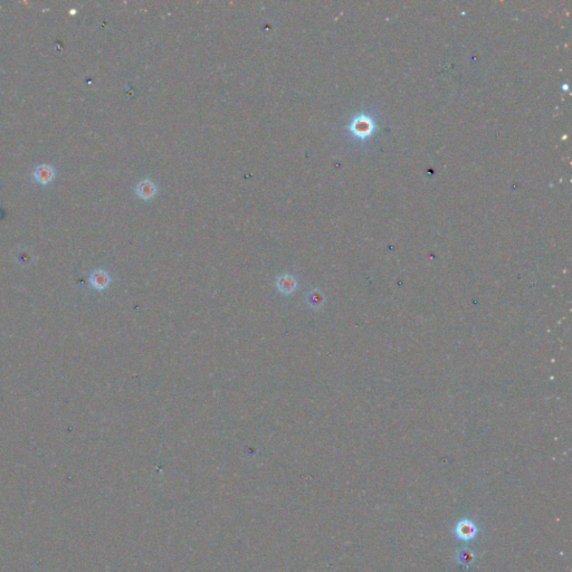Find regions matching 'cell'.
Wrapping results in <instances>:
<instances>
[{"mask_svg": "<svg viewBox=\"0 0 572 572\" xmlns=\"http://www.w3.org/2000/svg\"><path fill=\"white\" fill-rule=\"evenodd\" d=\"M33 176L38 184L46 186L51 184L55 178V169L50 165H39L35 168Z\"/></svg>", "mask_w": 572, "mask_h": 572, "instance_id": "1", "label": "cell"}, {"mask_svg": "<svg viewBox=\"0 0 572 572\" xmlns=\"http://www.w3.org/2000/svg\"><path fill=\"white\" fill-rule=\"evenodd\" d=\"M156 188H155V185L151 181V180H143L139 185H138V188H136V192L138 195H139L140 198H143V199H150V198H152L155 194Z\"/></svg>", "mask_w": 572, "mask_h": 572, "instance_id": "2", "label": "cell"}, {"mask_svg": "<svg viewBox=\"0 0 572 572\" xmlns=\"http://www.w3.org/2000/svg\"><path fill=\"white\" fill-rule=\"evenodd\" d=\"M370 128H371V124L368 121H362V120H358L353 125L354 132H356L358 135H362V132L363 133H369Z\"/></svg>", "mask_w": 572, "mask_h": 572, "instance_id": "3", "label": "cell"}]
</instances>
